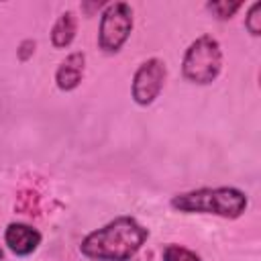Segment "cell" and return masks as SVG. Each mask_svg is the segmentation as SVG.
<instances>
[{
  "label": "cell",
  "instance_id": "obj_1",
  "mask_svg": "<svg viewBox=\"0 0 261 261\" xmlns=\"http://www.w3.org/2000/svg\"><path fill=\"white\" fill-rule=\"evenodd\" d=\"M149 230L133 216H118L102 228L90 232L80 251L94 261H130L147 241Z\"/></svg>",
  "mask_w": 261,
  "mask_h": 261
},
{
  "label": "cell",
  "instance_id": "obj_2",
  "mask_svg": "<svg viewBox=\"0 0 261 261\" xmlns=\"http://www.w3.org/2000/svg\"><path fill=\"white\" fill-rule=\"evenodd\" d=\"M171 208L188 214L202 212L222 218H239L247 208V196L237 188H200L173 196Z\"/></svg>",
  "mask_w": 261,
  "mask_h": 261
},
{
  "label": "cell",
  "instance_id": "obj_3",
  "mask_svg": "<svg viewBox=\"0 0 261 261\" xmlns=\"http://www.w3.org/2000/svg\"><path fill=\"white\" fill-rule=\"evenodd\" d=\"M222 69V51L214 37L202 35L198 37L186 51L181 61L184 77L192 84H210L218 77Z\"/></svg>",
  "mask_w": 261,
  "mask_h": 261
},
{
  "label": "cell",
  "instance_id": "obj_4",
  "mask_svg": "<svg viewBox=\"0 0 261 261\" xmlns=\"http://www.w3.org/2000/svg\"><path fill=\"white\" fill-rule=\"evenodd\" d=\"M133 31V10L126 2H112L104 8L100 18L98 45L106 53H116Z\"/></svg>",
  "mask_w": 261,
  "mask_h": 261
},
{
  "label": "cell",
  "instance_id": "obj_5",
  "mask_svg": "<svg viewBox=\"0 0 261 261\" xmlns=\"http://www.w3.org/2000/svg\"><path fill=\"white\" fill-rule=\"evenodd\" d=\"M167 77V69L165 63L161 59H147L145 63H141V67L135 71L133 77V98L137 104L147 106L151 104L163 90Z\"/></svg>",
  "mask_w": 261,
  "mask_h": 261
},
{
  "label": "cell",
  "instance_id": "obj_6",
  "mask_svg": "<svg viewBox=\"0 0 261 261\" xmlns=\"http://www.w3.org/2000/svg\"><path fill=\"white\" fill-rule=\"evenodd\" d=\"M4 243L14 255H31L41 245V232L24 222H12L4 230Z\"/></svg>",
  "mask_w": 261,
  "mask_h": 261
},
{
  "label": "cell",
  "instance_id": "obj_7",
  "mask_svg": "<svg viewBox=\"0 0 261 261\" xmlns=\"http://www.w3.org/2000/svg\"><path fill=\"white\" fill-rule=\"evenodd\" d=\"M84 65H86V55L82 51H73L69 53L57 67L55 71V82L57 88L63 92H69L73 88L80 86L82 77H84Z\"/></svg>",
  "mask_w": 261,
  "mask_h": 261
},
{
  "label": "cell",
  "instance_id": "obj_8",
  "mask_svg": "<svg viewBox=\"0 0 261 261\" xmlns=\"http://www.w3.org/2000/svg\"><path fill=\"white\" fill-rule=\"evenodd\" d=\"M75 31H77V18H75V14H73L71 10L63 12V14L55 20L53 31H51V43H53V47H57V49L67 47V45L73 41Z\"/></svg>",
  "mask_w": 261,
  "mask_h": 261
},
{
  "label": "cell",
  "instance_id": "obj_9",
  "mask_svg": "<svg viewBox=\"0 0 261 261\" xmlns=\"http://www.w3.org/2000/svg\"><path fill=\"white\" fill-rule=\"evenodd\" d=\"M163 261H200V257L181 245H167L163 249Z\"/></svg>",
  "mask_w": 261,
  "mask_h": 261
},
{
  "label": "cell",
  "instance_id": "obj_10",
  "mask_svg": "<svg viewBox=\"0 0 261 261\" xmlns=\"http://www.w3.org/2000/svg\"><path fill=\"white\" fill-rule=\"evenodd\" d=\"M208 6V10H212L220 20H226V18H230L241 6H243V2H228V0H220V2H208L206 4Z\"/></svg>",
  "mask_w": 261,
  "mask_h": 261
},
{
  "label": "cell",
  "instance_id": "obj_11",
  "mask_svg": "<svg viewBox=\"0 0 261 261\" xmlns=\"http://www.w3.org/2000/svg\"><path fill=\"white\" fill-rule=\"evenodd\" d=\"M245 27H247V31L253 37H259L261 35V2H255L249 8V12L245 16Z\"/></svg>",
  "mask_w": 261,
  "mask_h": 261
},
{
  "label": "cell",
  "instance_id": "obj_12",
  "mask_svg": "<svg viewBox=\"0 0 261 261\" xmlns=\"http://www.w3.org/2000/svg\"><path fill=\"white\" fill-rule=\"evenodd\" d=\"M2 257H4V253H2V247H0V259H2Z\"/></svg>",
  "mask_w": 261,
  "mask_h": 261
}]
</instances>
